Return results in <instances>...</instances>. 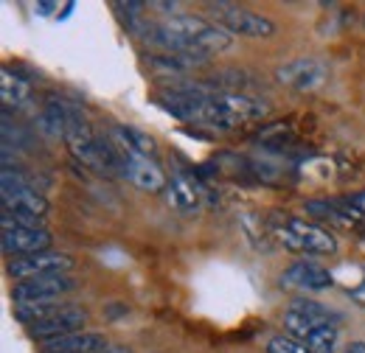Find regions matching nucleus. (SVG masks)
I'll return each instance as SVG.
<instances>
[{
	"label": "nucleus",
	"instance_id": "a211bd4d",
	"mask_svg": "<svg viewBox=\"0 0 365 353\" xmlns=\"http://www.w3.org/2000/svg\"><path fill=\"white\" fill-rule=\"evenodd\" d=\"M301 342L312 353H334L337 351V325H320Z\"/></svg>",
	"mask_w": 365,
	"mask_h": 353
},
{
	"label": "nucleus",
	"instance_id": "6e6552de",
	"mask_svg": "<svg viewBox=\"0 0 365 353\" xmlns=\"http://www.w3.org/2000/svg\"><path fill=\"white\" fill-rule=\"evenodd\" d=\"M118 154H121V152H118ZM121 174L127 176L135 188L146 191V194L166 191V185H169L163 169H160L158 160L149 157V154H121Z\"/></svg>",
	"mask_w": 365,
	"mask_h": 353
},
{
	"label": "nucleus",
	"instance_id": "423d86ee",
	"mask_svg": "<svg viewBox=\"0 0 365 353\" xmlns=\"http://www.w3.org/2000/svg\"><path fill=\"white\" fill-rule=\"evenodd\" d=\"M73 266V258L65 253H37V255H23V258H11L9 261V275L20 280H31V278H43V275H68V269Z\"/></svg>",
	"mask_w": 365,
	"mask_h": 353
},
{
	"label": "nucleus",
	"instance_id": "f3484780",
	"mask_svg": "<svg viewBox=\"0 0 365 353\" xmlns=\"http://www.w3.org/2000/svg\"><path fill=\"white\" fill-rule=\"evenodd\" d=\"M68 303H31V306H14V317L26 325V328H31V325H37V322H46L51 317H56L59 311L65 309Z\"/></svg>",
	"mask_w": 365,
	"mask_h": 353
},
{
	"label": "nucleus",
	"instance_id": "5701e85b",
	"mask_svg": "<svg viewBox=\"0 0 365 353\" xmlns=\"http://www.w3.org/2000/svg\"><path fill=\"white\" fill-rule=\"evenodd\" d=\"M96 353H130V351H127L124 345H107L104 351H96Z\"/></svg>",
	"mask_w": 365,
	"mask_h": 353
},
{
	"label": "nucleus",
	"instance_id": "4be33fe9",
	"mask_svg": "<svg viewBox=\"0 0 365 353\" xmlns=\"http://www.w3.org/2000/svg\"><path fill=\"white\" fill-rule=\"evenodd\" d=\"M343 353H365V342H349Z\"/></svg>",
	"mask_w": 365,
	"mask_h": 353
},
{
	"label": "nucleus",
	"instance_id": "f257e3e1",
	"mask_svg": "<svg viewBox=\"0 0 365 353\" xmlns=\"http://www.w3.org/2000/svg\"><path fill=\"white\" fill-rule=\"evenodd\" d=\"M146 43L160 48V53H191V56H214L230 48V34L202 17L172 14L158 26H146Z\"/></svg>",
	"mask_w": 365,
	"mask_h": 353
},
{
	"label": "nucleus",
	"instance_id": "4468645a",
	"mask_svg": "<svg viewBox=\"0 0 365 353\" xmlns=\"http://www.w3.org/2000/svg\"><path fill=\"white\" fill-rule=\"evenodd\" d=\"M68 101H62L59 95H51L40 112V130L48 137H65L68 135Z\"/></svg>",
	"mask_w": 365,
	"mask_h": 353
},
{
	"label": "nucleus",
	"instance_id": "39448f33",
	"mask_svg": "<svg viewBox=\"0 0 365 353\" xmlns=\"http://www.w3.org/2000/svg\"><path fill=\"white\" fill-rule=\"evenodd\" d=\"M3 221V233H0V247L6 255L11 258H23V255H37L51 250V233L46 227H23V224H11Z\"/></svg>",
	"mask_w": 365,
	"mask_h": 353
},
{
	"label": "nucleus",
	"instance_id": "aec40b11",
	"mask_svg": "<svg viewBox=\"0 0 365 353\" xmlns=\"http://www.w3.org/2000/svg\"><path fill=\"white\" fill-rule=\"evenodd\" d=\"M346 202L360 214L365 219V191H357V194H351V196H346Z\"/></svg>",
	"mask_w": 365,
	"mask_h": 353
},
{
	"label": "nucleus",
	"instance_id": "dca6fc26",
	"mask_svg": "<svg viewBox=\"0 0 365 353\" xmlns=\"http://www.w3.org/2000/svg\"><path fill=\"white\" fill-rule=\"evenodd\" d=\"M0 95H3V107H23L29 104V95H31V85L11 73V70H3L0 76Z\"/></svg>",
	"mask_w": 365,
	"mask_h": 353
},
{
	"label": "nucleus",
	"instance_id": "f8f14e48",
	"mask_svg": "<svg viewBox=\"0 0 365 353\" xmlns=\"http://www.w3.org/2000/svg\"><path fill=\"white\" fill-rule=\"evenodd\" d=\"M110 342L104 339V334H93V331H79V334H68L59 339H48L43 342L40 353H96L104 351Z\"/></svg>",
	"mask_w": 365,
	"mask_h": 353
},
{
	"label": "nucleus",
	"instance_id": "9d476101",
	"mask_svg": "<svg viewBox=\"0 0 365 353\" xmlns=\"http://www.w3.org/2000/svg\"><path fill=\"white\" fill-rule=\"evenodd\" d=\"M281 283L304 289V292H323V289H329L334 283V278H331V272L326 266L315 264V261H295V264H289L284 269Z\"/></svg>",
	"mask_w": 365,
	"mask_h": 353
},
{
	"label": "nucleus",
	"instance_id": "2eb2a0df",
	"mask_svg": "<svg viewBox=\"0 0 365 353\" xmlns=\"http://www.w3.org/2000/svg\"><path fill=\"white\" fill-rule=\"evenodd\" d=\"M287 311L301 314L304 320H309V322H315V325H337V322H340V314H337V311L323 306L318 300H309V297H295Z\"/></svg>",
	"mask_w": 365,
	"mask_h": 353
},
{
	"label": "nucleus",
	"instance_id": "393cba45",
	"mask_svg": "<svg viewBox=\"0 0 365 353\" xmlns=\"http://www.w3.org/2000/svg\"><path fill=\"white\" fill-rule=\"evenodd\" d=\"M363 26H365V14H363Z\"/></svg>",
	"mask_w": 365,
	"mask_h": 353
},
{
	"label": "nucleus",
	"instance_id": "20e7f679",
	"mask_svg": "<svg viewBox=\"0 0 365 353\" xmlns=\"http://www.w3.org/2000/svg\"><path fill=\"white\" fill-rule=\"evenodd\" d=\"M76 289V280L71 275H43L31 280H20L11 286L14 306H31V303H56V297Z\"/></svg>",
	"mask_w": 365,
	"mask_h": 353
},
{
	"label": "nucleus",
	"instance_id": "ddd939ff",
	"mask_svg": "<svg viewBox=\"0 0 365 353\" xmlns=\"http://www.w3.org/2000/svg\"><path fill=\"white\" fill-rule=\"evenodd\" d=\"M110 140L121 154H149V157H155V140L140 130H135V127L113 124L110 127Z\"/></svg>",
	"mask_w": 365,
	"mask_h": 353
},
{
	"label": "nucleus",
	"instance_id": "9b49d317",
	"mask_svg": "<svg viewBox=\"0 0 365 353\" xmlns=\"http://www.w3.org/2000/svg\"><path fill=\"white\" fill-rule=\"evenodd\" d=\"M166 202H169L172 211L191 216L202 205V185L194 176L178 172V174L169 179V185H166Z\"/></svg>",
	"mask_w": 365,
	"mask_h": 353
},
{
	"label": "nucleus",
	"instance_id": "7ed1b4c3",
	"mask_svg": "<svg viewBox=\"0 0 365 353\" xmlns=\"http://www.w3.org/2000/svg\"><path fill=\"white\" fill-rule=\"evenodd\" d=\"M205 9H208V14L217 17V26H222L228 34L250 37V40H262V37L275 34V23L270 17H264L253 9H245L239 3L220 0V3H205Z\"/></svg>",
	"mask_w": 365,
	"mask_h": 353
},
{
	"label": "nucleus",
	"instance_id": "412c9836",
	"mask_svg": "<svg viewBox=\"0 0 365 353\" xmlns=\"http://www.w3.org/2000/svg\"><path fill=\"white\" fill-rule=\"evenodd\" d=\"M349 295H351V300H354L357 306H363L365 309V278H363V283H360V286H354Z\"/></svg>",
	"mask_w": 365,
	"mask_h": 353
},
{
	"label": "nucleus",
	"instance_id": "0eeeda50",
	"mask_svg": "<svg viewBox=\"0 0 365 353\" xmlns=\"http://www.w3.org/2000/svg\"><path fill=\"white\" fill-rule=\"evenodd\" d=\"M326 76H329V70H326V65L315 59V56H301V59H292V62H287V65H281L278 70H275V79H278V85H287V88L292 90H315L320 88L323 82H326Z\"/></svg>",
	"mask_w": 365,
	"mask_h": 353
},
{
	"label": "nucleus",
	"instance_id": "6ab92c4d",
	"mask_svg": "<svg viewBox=\"0 0 365 353\" xmlns=\"http://www.w3.org/2000/svg\"><path fill=\"white\" fill-rule=\"evenodd\" d=\"M267 353H312L301 339L287 337V334H275L267 342Z\"/></svg>",
	"mask_w": 365,
	"mask_h": 353
},
{
	"label": "nucleus",
	"instance_id": "b1692460",
	"mask_svg": "<svg viewBox=\"0 0 365 353\" xmlns=\"http://www.w3.org/2000/svg\"><path fill=\"white\" fill-rule=\"evenodd\" d=\"M51 9H56V3H37V11L40 14H51Z\"/></svg>",
	"mask_w": 365,
	"mask_h": 353
},
{
	"label": "nucleus",
	"instance_id": "f03ea898",
	"mask_svg": "<svg viewBox=\"0 0 365 353\" xmlns=\"http://www.w3.org/2000/svg\"><path fill=\"white\" fill-rule=\"evenodd\" d=\"M275 238L298 255H331L337 253V238L329 227L301 216H284L273 227Z\"/></svg>",
	"mask_w": 365,
	"mask_h": 353
},
{
	"label": "nucleus",
	"instance_id": "1a4fd4ad",
	"mask_svg": "<svg viewBox=\"0 0 365 353\" xmlns=\"http://www.w3.org/2000/svg\"><path fill=\"white\" fill-rule=\"evenodd\" d=\"M85 322H88V311L68 303L56 317H51L46 322H37V325H31L26 331H29V337L48 342V339H59V337H68V334H79L85 328Z\"/></svg>",
	"mask_w": 365,
	"mask_h": 353
}]
</instances>
